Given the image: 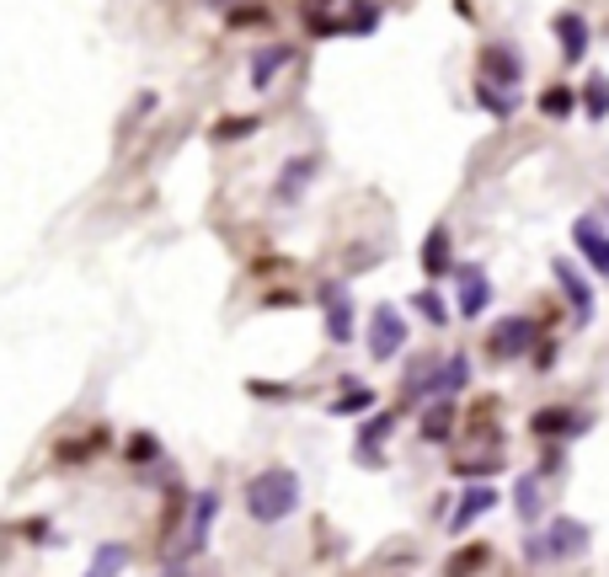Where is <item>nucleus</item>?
Segmentation results:
<instances>
[{"instance_id": "obj_1", "label": "nucleus", "mask_w": 609, "mask_h": 577, "mask_svg": "<svg viewBox=\"0 0 609 577\" xmlns=\"http://www.w3.org/2000/svg\"><path fill=\"white\" fill-rule=\"evenodd\" d=\"M304 498V481L300 471H289V465H262L251 481H246V513L257 518V524H284V518H295Z\"/></svg>"}, {"instance_id": "obj_2", "label": "nucleus", "mask_w": 609, "mask_h": 577, "mask_svg": "<svg viewBox=\"0 0 609 577\" xmlns=\"http://www.w3.org/2000/svg\"><path fill=\"white\" fill-rule=\"evenodd\" d=\"M407 316L396 311V305H374V316H369V359L374 364H390L401 348H407Z\"/></svg>"}, {"instance_id": "obj_3", "label": "nucleus", "mask_w": 609, "mask_h": 577, "mask_svg": "<svg viewBox=\"0 0 609 577\" xmlns=\"http://www.w3.org/2000/svg\"><path fill=\"white\" fill-rule=\"evenodd\" d=\"M214 518H220V492H214V487H209V492H192V513H187V535H183V556H172L166 567H183L187 556H198V551L209 545Z\"/></svg>"}, {"instance_id": "obj_4", "label": "nucleus", "mask_w": 609, "mask_h": 577, "mask_svg": "<svg viewBox=\"0 0 609 577\" xmlns=\"http://www.w3.org/2000/svg\"><path fill=\"white\" fill-rule=\"evenodd\" d=\"M535 337H540V326H535V321H524V316H502L497 326H492L487 353H492V359H530Z\"/></svg>"}, {"instance_id": "obj_5", "label": "nucleus", "mask_w": 609, "mask_h": 577, "mask_svg": "<svg viewBox=\"0 0 609 577\" xmlns=\"http://www.w3.org/2000/svg\"><path fill=\"white\" fill-rule=\"evenodd\" d=\"M321 177V155L315 150H304V155H295V161H284V172H278V183H273V203H300L304 192H310V183Z\"/></svg>"}, {"instance_id": "obj_6", "label": "nucleus", "mask_w": 609, "mask_h": 577, "mask_svg": "<svg viewBox=\"0 0 609 577\" xmlns=\"http://www.w3.org/2000/svg\"><path fill=\"white\" fill-rule=\"evenodd\" d=\"M550 273H556L561 294L572 300V321H577V326H588V321H594V284H588V273H583V267H572L567 256H556V262H550Z\"/></svg>"}, {"instance_id": "obj_7", "label": "nucleus", "mask_w": 609, "mask_h": 577, "mask_svg": "<svg viewBox=\"0 0 609 577\" xmlns=\"http://www.w3.org/2000/svg\"><path fill=\"white\" fill-rule=\"evenodd\" d=\"M588 428H594V417H588V412H572V406H546V412L530 417V434H535V439H550V444H556V439H577V434H588Z\"/></svg>"}, {"instance_id": "obj_8", "label": "nucleus", "mask_w": 609, "mask_h": 577, "mask_svg": "<svg viewBox=\"0 0 609 577\" xmlns=\"http://www.w3.org/2000/svg\"><path fill=\"white\" fill-rule=\"evenodd\" d=\"M482 80L519 91V80H524V60H519V49H513V43H487V49H482Z\"/></svg>"}, {"instance_id": "obj_9", "label": "nucleus", "mask_w": 609, "mask_h": 577, "mask_svg": "<svg viewBox=\"0 0 609 577\" xmlns=\"http://www.w3.org/2000/svg\"><path fill=\"white\" fill-rule=\"evenodd\" d=\"M492 509H497V487H492V476H487V481H476V487H465V492H460V509L449 513V529H455V535H465V529H471L476 518H487Z\"/></svg>"}, {"instance_id": "obj_10", "label": "nucleus", "mask_w": 609, "mask_h": 577, "mask_svg": "<svg viewBox=\"0 0 609 577\" xmlns=\"http://www.w3.org/2000/svg\"><path fill=\"white\" fill-rule=\"evenodd\" d=\"M321 305H326V337L332 342H353V300H348V289L343 284H326L321 289Z\"/></svg>"}, {"instance_id": "obj_11", "label": "nucleus", "mask_w": 609, "mask_h": 577, "mask_svg": "<svg viewBox=\"0 0 609 577\" xmlns=\"http://www.w3.org/2000/svg\"><path fill=\"white\" fill-rule=\"evenodd\" d=\"M572 247L588 256L599 273L609 278V230H605V219H594V214H583L577 225H572Z\"/></svg>"}, {"instance_id": "obj_12", "label": "nucleus", "mask_w": 609, "mask_h": 577, "mask_svg": "<svg viewBox=\"0 0 609 577\" xmlns=\"http://www.w3.org/2000/svg\"><path fill=\"white\" fill-rule=\"evenodd\" d=\"M583 545H588V524H583V518H550V529H546L550 562H567V556H577Z\"/></svg>"}, {"instance_id": "obj_13", "label": "nucleus", "mask_w": 609, "mask_h": 577, "mask_svg": "<svg viewBox=\"0 0 609 577\" xmlns=\"http://www.w3.org/2000/svg\"><path fill=\"white\" fill-rule=\"evenodd\" d=\"M550 27H556L561 60H567V64H583V60H588V22H583L577 11H561V16L550 22Z\"/></svg>"}, {"instance_id": "obj_14", "label": "nucleus", "mask_w": 609, "mask_h": 577, "mask_svg": "<svg viewBox=\"0 0 609 577\" xmlns=\"http://www.w3.org/2000/svg\"><path fill=\"white\" fill-rule=\"evenodd\" d=\"M390 428H396V412H380V417H369L364 428H359V465H385V439H390Z\"/></svg>"}, {"instance_id": "obj_15", "label": "nucleus", "mask_w": 609, "mask_h": 577, "mask_svg": "<svg viewBox=\"0 0 609 577\" xmlns=\"http://www.w3.org/2000/svg\"><path fill=\"white\" fill-rule=\"evenodd\" d=\"M455 278H460V316H465V321L487 316V305H492V284H487V273H482V267H460Z\"/></svg>"}, {"instance_id": "obj_16", "label": "nucleus", "mask_w": 609, "mask_h": 577, "mask_svg": "<svg viewBox=\"0 0 609 577\" xmlns=\"http://www.w3.org/2000/svg\"><path fill=\"white\" fill-rule=\"evenodd\" d=\"M423 273L438 284V278H449L455 273V241H449V230L444 225H433L423 241Z\"/></svg>"}, {"instance_id": "obj_17", "label": "nucleus", "mask_w": 609, "mask_h": 577, "mask_svg": "<svg viewBox=\"0 0 609 577\" xmlns=\"http://www.w3.org/2000/svg\"><path fill=\"white\" fill-rule=\"evenodd\" d=\"M455 434V396H433L423 412V439L427 444H444Z\"/></svg>"}, {"instance_id": "obj_18", "label": "nucleus", "mask_w": 609, "mask_h": 577, "mask_svg": "<svg viewBox=\"0 0 609 577\" xmlns=\"http://www.w3.org/2000/svg\"><path fill=\"white\" fill-rule=\"evenodd\" d=\"M289 60H295V49H289V43H268V49L251 60V86H257V91H268V86H273V75H278Z\"/></svg>"}, {"instance_id": "obj_19", "label": "nucleus", "mask_w": 609, "mask_h": 577, "mask_svg": "<svg viewBox=\"0 0 609 577\" xmlns=\"http://www.w3.org/2000/svg\"><path fill=\"white\" fill-rule=\"evenodd\" d=\"M476 102L487 108L497 124H508V118L519 113V91H508V86H492V80H476Z\"/></svg>"}, {"instance_id": "obj_20", "label": "nucleus", "mask_w": 609, "mask_h": 577, "mask_svg": "<svg viewBox=\"0 0 609 577\" xmlns=\"http://www.w3.org/2000/svg\"><path fill=\"white\" fill-rule=\"evenodd\" d=\"M513 509H519L524 524L546 513V487H540V476H519V487H513Z\"/></svg>"}, {"instance_id": "obj_21", "label": "nucleus", "mask_w": 609, "mask_h": 577, "mask_svg": "<svg viewBox=\"0 0 609 577\" xmlns=\"http://www.w3.org/2000/svg\"><path fill=\"white\" fill-rule=\"evenodd\" d=\"M577 102H583L588 118H609V75H588L583 91H577Z\"/></svg>"}, {"instance_id": "obj_22", "label": "nucleus", "mask_w": 609, "mask_h": 577, "mask_svg": "<svg viewBox=\"0 0 609 577\" xmlns=\"http://www.w3.org/2000/svg\"><path fill=\"white\" fill-rule=\"evenodd\" d=\"M577 108H583V102H577L572 86H546V91H540V113H546V118H572Z\"/></svg>"}, {"instance_id": "obj_23", "label": "nucleus", "mask_w": 609, "mask_h": 577, "mask_svg": "<svg viewBox=\"0 0 609 577\" xmlns=\"http://www.w3.org/2000/svg\"><path fill=\"white\" fill-rule=\"evenodd\" d=\"M374 27H380V5H374V0H353L348 16H343V33H359V38H364Z\"/></svg>"}, {"instance_id": "obj_24", "label": "nucleus", "mask_w": 609, "mask_h": 577, "mask_svg": "<svg viewBox=\"0 0 609 577\" xmlns=\"http://www.w3.org/2000/svg\"><path fill=\"white\" fill-rule=\"evenodd\" d=\"M369 406H374V390H369V385H348V396L332 401V417H359Z\"/></svg>"}, {"instance_id": "obj_25", "label": "nucleus", "mask_w": 609, "mask_h": 577, "mask_svg": "<svg viewBox=\"0 0 609 577\" xmlns=\"http://www.w3.org/2000/svg\"><path fill=\"white\" fill-rule=\"evenodd\" d=\"M268 22H273V16H268L262 5H231V27H236V33H262Z\"/></svg>"}, {"instance_id": "obj_26", "label": "nucleus", "mask_w": 609, "mask_h": 577, "mask_svg": "<svg viewBox=\"0 0 609 577\" xmlns=\"http://www.w3.org/2000/svg\"><path fill=\"white\" fill-rule=\"evenodd\" d=\"M123 567H128V545H97L91 573H123Z\"/></svg>"}, {"instance_id": "obj_27", "label": "nucleus", "mask_w": 609, "mask_h": 577, "mask_svg": "<svg viewBox=\"0 0 609 577\" xmlns=\"http://www.w3.org/2000/svg\"><path fill=\"white\" fill-rule=\"evenodd\" d=\"M487 562H492L487 545H471V551H455L444 567H449V573H471V567H487Z\"/></svg>"}, {"instance_id": "obj_28", "label": "nucleus", "mask_w": 609, "mask_h": 577, "mask_svg": "<svg viewBox=\"0 0 609 577\" xmlns=\"http://www.w3.org/2000/svg\"><path fill=\"white\" fill-rule=\"evenodd\" d=\"M412 305H418V311H423V316L433 321V326H449V305L438 300V289H423V294H418Z\"/></svg>"}, {"instance_id": "obj_29", "label": "nucleus", "mask_w": 609, "mask_h": 577, "mask_svg": "<svg viewBox=\"0 0 609 577\" xmlns=\"http://www.w3.org/2000/svg\"><path fill=\"white\" fill-rule=\"evenodd\" d=\"M91 449H102V434H91V439H64V444H60V460H64V465H75V460H91Z\"/></svg>"}, {"instance_id": "obj_30", "label": "nucleus", "mask_w": 609, "mask_h": 577, "mask_svg": "<svg viewBox=\"0 0 609 577\" xmlns=\"http://www.w3.org/2000/svg\"><path fill=\"white\" fill-rule=\"evenodd\" d=\"M502 471V454H487V460H455V476H497Z\"/></svg>"}, {"instance_id": "obj_31", "label": "nucleus", "mask_w": 609, "mask_h": 577, "mask_svg": "<svg viewBox=\"0 0 609 577\" xmlns=\"http://www.w3.org/2000/svg\"><path fill=\"white\" fill-rule=\"evenodd\" d=\"M156 454H161V444H156L150 434H134V439H128V460H134V465H150Z\"/></svg>"}, {"instance_id": "obj_32", "label": "nucleus", "mask_w": 609, "mask_h": 577, "mask_svg": "<svg viewBox=\"0 0 609 577\" xmlns=\"http://www.w3.org/2000/svg\"><path fill=\"white\" fill-rule=\"evenodd\" d=\"M257 128V118H231V124L214 128V139H241V134H251Z\"/></svg>"}, {"instance_id": "obj_33", "label": "nucleus", "mask_w": 609, "mask_h": 577, "mask_svg": "<svg viewBox=\"0 0 609 577\" xmlns=\"http://www.w3.org/2000/svg\"><path fill=\"white\" fill-rule=\"evenodd\" d=\"M209 5H236V0H209Z\"/></svg>"}]
</instances>
